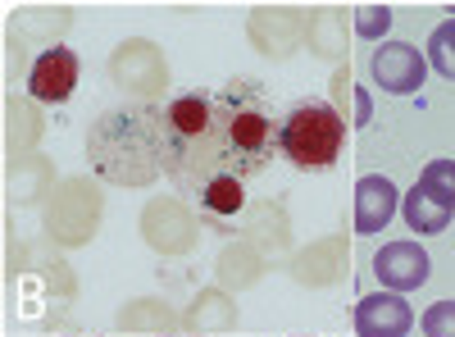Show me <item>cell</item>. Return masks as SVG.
<instances>
[{
	"label": "cell",
	"mask_w": 455,
	"mask_h": 337,
	"mask_svg": "<svg viewBox=\"0 0 455 337\" xmlns=\"http://www.w3.org/2000/svg\"><path fill=\"white\" fill-rule=\"evenodd\" d=\"M278 119L255 78L182 92L160 105L164 173L205 214H237L246 205V182L278 156Z\"/></svg>",
	"instance_id": "cell-1"
},
{
	"label": "cell",
	"mask_w": 455,
	"mask_h": 337,
	"mask_svg": "<svg viewBox=\"0 0 455 337\" xmlns=\"http://www.w3.org/2000/svg\"><path fill=\"white\" fill-rule=\"evenodd\" d=\"M92 169L105 182L146 187L164 173V124L160 105H124L96 119L87 137Z\"/></svg>",
	"instance_id": "cell-2"
},
{
	"label": "cell",
	"mask_w": 455,
	"mask_h": 337,
	"mask_svg": "<svg viewBox=\"0 0 455 337\" xmlns=\"http://www.w3.org/2000/svg\"><path fill=\"white\" fill-rule=\"evenodd\" d=\"M347 146V119L328 100H296L278 119V156L296 169H328Z\"/></svg>",
	"instance_id": "cell-3"
},
{
	"label": "cell",
	"mask_w": 455,
	"mask_h": 337,
	"mask_svg": "<svg viewBox=\"0 0 455 337\" xmlns=\"http://www.w3.org/2000/svg\"><path fill=\"white\" fill-rule=\"evenodd\" d=\"M369 73H373V83L383 87V92L410 96V92L424 87L428 64H424V55L414 51L410 42H383V46L373 51V60H369Z\"/></svg>",
	"instance_id": "cell-4"
},
{
	"label": "cell",
	"mask_w": 455,
	"mask_h": 337,
	"mask_svg": "<svg viewBox=\"0 0 455 337\" xmlns=\"http://www.w3.org/2000/svg\"><path fill=\"white\" fill-rule=\"evenodd\" d=\"M428 269H433V260H428V251L419 242H387L383 251L373 255V274H378V283H383L387 292L424 287Z\"/></svg>",
	"instance_id": "cell-5"
},
{
	"label": "cell",
	"mask_w": 455,
	"mask_h": 337,
	"mask_svg": "<svg viewBox=\"0 0 455 337\" xmlns=\"http://www.w3.org/2000/svg\"><path fill=\"white\" fill-rule=\"evenodd\" d=\"M73 87H78V51H68V46H51L36 55L32 73H28V92L36 100H46V105H64L73 96Z\"/></svg>",
	"instance_id": "cell-6"
},
{
	"label": "cell",
	"mask_w": 455,
	"mask_h": 337,
	"mask_svg": "<svg viewBox=\"0 0 455 337\" xmlns=\"http://www.w3.org/2000/svg\"><path fill=\"white\" fill-rule=\"evenodd\" d=\"M414 328V310L401 292H373L355 306V333L360 337H405Z\"/></svg>",
	"instance_id": "cell-7"
},
{
	"label": "cell",
	"mask_w": 455,
	"mask_h": 337,
	"mask_svg": "<svg viewBox=\"0 0 455 337\" xmlns=\"http://www.w3.org/2000/svg\"><path fill=\"white\" fill-rule=\"evenodd\" d=\"M396 210H401V201H396V182L392 178L369 173V178L355 182V233L360 237H373L378 229H387Z\"/></svg>",
	"instance_id": "cell-8"
},
{
	"label": "cell",
	"mask_w": 455,
	"mask_h": 337,
	"mask_svg": "<svg viewBox=\"0 0 455 337\" xmlns=\"http://www.w3.org/2000/svg\"><path fill=\"white\" fill-rule=\"evenodd\" d=\"M401 214H405V223H410L414 233L433 237V233H446V229H451V214H455V210H446L442 201H433L424 187H414V192H405Z\"/></svg>",
	"instance_id": "cell-9"
},
{
	"label": "cell",
	"mask_w": 455,
	"mask_h": 337,
	"mask_svg": "<svg viewBox=\"0 0 455 337\" xmlns=\"http://www.w3.org/2000/svg\"><path fill=\"white\" fill-rule=\"evenodd\" d=\"M419 187H424L433 201H442L446 210H455V160H433V164L424 169Z\"/></svg>",
	"instance_id": "cell-10"
},
{
	"label": "cell",
	"mask_w": 455,
	"mask_h": 337,
	"mask_svg": "<svg viewBox=\"0 0 455 337\" xmlns=\"http://www.w3.org/2000/svg\"><path fill=\"white\" fill-rule=\"evenodd\" d=\"M428 60H433V68L442 73V78L455 83V19H446L442 28H433V36H428Z\"/></svg>",
	"instance_id": "cell-11"
},
{
	"label": "cell",
	"mask_w": 455,
	"mask_h": 337,
	"mask_svg": "<svg viewBox=\"0 0 455 337\" xmlns=\"http://www.w3.org/2000/svg\"><path fill=\"white\" fill-rule=\"evenodd\" d=\"M392 28V10L387 5H360L355 10V32L364 42H383V32Z\"/></svg>",
	"instance_id": "cell-12"
},
{
	"label": "cell",
	"mask_w": 455,
	"mask_h": 337,
	"mask_svg": "<svg viewBox=\"0 0 455 337\" xmlns=\"http://www.w3.org/2000/svg\"><path fill=\"white\" fill-rule=\"evenodd\" d=\"M424 337H455V301H433L424 310Z\"/></svg>",
	"instance_id": "cell-13"
},
{
	"label": "cell",
	"mask_w": 455,
	"mask_h": 337,
	"mask_svg": "<svg viewBox=\"0 0 455 337\" xmlns=\"http://www.w3.org/2000/svg\"><path fill=\"white\" fill-rule=\"evenodd\" d=\"M355 124H369V96L364 92L355 96Z\"/></svg>",
	"instance_id": "cell-14"
}]
</instances>
